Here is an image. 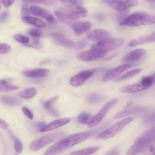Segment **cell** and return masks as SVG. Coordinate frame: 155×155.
I'll list each match as a JSON object with an SVG mask.
<instances>
[{"instance_id": "cell-28", "label": "cell", "mask_w": 155, "mask_h": 155, "mask_svg": "<svg viewBox=\"0 0 155 155\" xmlns=\"http://www.w3.org/2000/svg\"><path fill=\"white\" fill-rule=\"evenodd\" d=\"M37 93L36 88L31 87L26 88L19 93V95L22 98L28 99L31 98L35 96Z\"/></svg>"}, {"instance_id": "cell-8", "label": "cell", "mask_w": 155, "mask_h": 155, "mask_svg": "<svg viewBox=\"0 0 155 155\" xmlns=\"http://www.w3.org/2000/svg\"><path fill=\"white\" fill-rule=\"evenodd\" d=\"M95 72L94 69H90L81 71L72 76L70 79L69 83L74 87L82 85L85 81L92 76Z\"/></svg>"}, {"instance_id": "cell-50", "label": "cell", "mask_w": 155, "mask_h": 155, "mask_svg": "<svg viewBox=\"0 0 155 155\" xmlns=\"http://www.w3.org/2000/svg\"><path fill=\"white\" fill-rule=\"evenodd\" d=\"M95 17L97 19L100 21L104 19V16L102 14H97L95 15Z\"/></svg>"}, {"instance_id": "cell-43", "label": "cell", "mask_w": 155, "mask_h": 155, "mask_svg": "<svg viewBox=\"0 0 155 155\" xmlns=\"http://www.w3.org/2000/svg\"><path fill=\"white\" fill-rule=\"evenodd\" d=\"M26 2H28L32 3H40L41 4L45 5H49L51 4L52 2V1H34V0H28L25 1Z\"/></svg>"}, {"instance_id": "cell-32", "label": "cell", "mask_w": 155, "mask_h": 155, "mask_svg": "<svg viewBox=\"0 0 155 155\" xmlns=\"http://www.w3.org/2000/svg\"><path fill=\"white\" fill-rule=\"evenodd\" d=\"M102 99V95L99 93H92L88 96L87 101L90 104H95L100 102Z\"/></svg>"}, {"instance_id": "cell-52", "label": "cell", "mask_w": 155, "mask_h": 155, "mask_svg": "<svg viewBox=\"0 0 155 155\" xmlns=\"http://www.w3.org/2000/svg\"><path fill=\"white\" fill-rule=\"evenodd\" d=\"M33 42L35 45H38L40 44V41L38 38H33Z\"/></svg>"}, {"instance_id": "cell-35", "label": "cell", "mask_w": 155, "mask_h": 155, "mask_svg": "<svg viewBox=\"0 0 155 155\" xmlns=\"http://www.w3.org/2000/svg\"><path fill=\"white\" fill-rule=\"evenodd\" d=\"M28 34L33 38H38L42 36L44 34L41 29L37 28H33L30 30Z\"/></svg>"}, {"instance_id": "cell-34", "label": "cell", "mask_w": 155, "mask_h": 155, "mask_svg": "<svg viewBox=\"0 0 155 155\" xmlns=\"http://www.w3.org/2000/svg\"><path fill=\"white\" fill-rule=\"evenodd\" d=\"M141 145L135 143L128 150L126 155H136L143 148Z\"/></svg>"}, {"instance_id": "cell-10", "label": "cell", "mask_w": 155, "mask_h": 155, "mask_svg": "<svg viewBox=\"0 0 155 155\" xmlns=\"http://www.w3.org/2000/svg\"><path fill=\"white\" fill-rule=\"evenodd\" d=\"M132 66L130 64H126L111 68L104 74L102 77V80L104 81H110Z\"/></svg>"}, {"instance_id": "cell-31", "label": "cell", "mask_w": 155, "mask_h": 155, "mask_svg": "<svg viewBox=\"0 0 155 155\" xmlns=\"http://www.w3.org/2000/svg\"><path fill=\"white\" fill-rule=\"evenodd\" d=\"M93 117L91 114L86 112H83L80 114L77 117L78 121L82 124H88Z\"/></svg>"}, {"instance_id": "cell-39", "label": "cell", "mask_w": 155, "mask_h": 155, "mask_svg": "<svg viewBox=\"0 0 155 155\" xmlns=\"http://www.w3.org/2000/svg\"><path fill=\"white\" fill-rule=\"evenodd\" d=\"M11 50V46L6 44L0 43V54H4L9 52Z\"/></svg>"}, {"instance_id": "cell-1", "label": "cell", "mask_w": 155, "mask_h": 155, "mask_svg": "<svg viewBox=\"0 0 155 155\" xmlns=\"http://www.w3.org/2000/svg\"><path fill=\"white\" fill-rule=\"evenodd\" d=\"M155 23V15L143 12H135L127 16L120 24L129 26H139Z\"/></svg>"}, {"instance_id": "cell-2", "label": "cell", "mask_w": 155, "mask_h": 155, "mask_svg": "<svg viewBox=\"0 0 155 155\" xmlns=\"http://www.w3.org/2000/svg\"><path fill=\"white\" fill-rule=\"evenodd\" d=\"M124 40L121 38H109L103 40L93 45L92 49L102 50L107 52L117 50L124 43Z\"/></svg>"}, {"instance_id": "cell-14", "label": "cell", "mask_w": 155, "mask_h": 155, "mask_svg": "<svg viewBox=\"0 0 155 155\" xmlns=\"http://www.w3.org/2000/svg\"><path fill=\"white\" fill-rule=\"evenodd\" d=\"M111 36L110 33L105 30L96 29L89 32L87 35V38L90 40L98 42L110 38Z\"/></svg>"}, {"instance_id": "cell-25", "label": "cell", "mask_w": 155, "mask_h": 155, "mask_svg": "<svg viewBox=\"0 0 155 155\" xmlns=\"http://www.w3.org/2000/svg\"><path fill=\"white\" fill-rule=\"evenodd\" d=\"M54 14L58 19L61 22L71 27L72 25L76 21L73 19L62 12L56 11Z\"/></svg>"}, {"instance_id": "cell-21", "label": "cell", "mask_w": 155, "mask_h": 155, "mask_svg": "<svg viewBox=\"0 0 155 155\" xmlns=\"http://www.w3.org/2000/svg\"><path fill=\"white\" fill-rule=\"evenodd\" d=\"M58 99V96H55L48 101L42 102L44 107L54 117H58L59 114L53 107V105Z\"/></svg>"}, {"instance_id": "cell-46", "label": "cell", "mask_w": 155, "mask_h": 155, "mask_svg": "<svg viewBox=\"0 0 155 155\" xmlns=\"http://www.w3.org/2000/svg\"><path fill=\"white\" fill-rule=\"evenodd\" d=\"M1 2L5 7H8L14 3V1L13 0H2Z\"/></svg>"}, {"instance_id": "cell-18", "label": "cell", "mask_w": 155, "mask_h": 155, "mask_svg": "<svg viewBox=\"0 0 155 155\" xmlns=\"http://www.w3.org/2000/svg\"><path fill=\"white\" fill-rule=\"evenodd\" d=\"M51 36L55 41L64 47L72 48L75 46V44L72 41L62 34L53 32Z\"/></svg>"}, {"instance_id": "cell-13", "label": "cell", "mask_w": 155, "mask_h": 155, "mask_svg": "<svg viewBox=\"0 0 155 155\" xmlns=\"http://www.w3.org/2000/svg\"><path fill=\"white\" fill-rule=\"evenodd\" d=\"M155 140V126L148 129L136 139L135 143L143 147Z\"/></svg>"}, {"instance_id": "cell-27", "label": "cell", "mask_w": 155, "mask_h": 155, "mask_svg": "<svg viewBox=\"0 0 155 155\" xmlns=\"http://www.w3.org/2000/svg\"><path fill=\"white\" fill-rule=\"evenodd\" d=\"M64 149L59 142L49 147L43 155H56L61 153Z\"/></svg>"}, {"instance_id": "cell-15", "label": "cell", "mask_w": 155, "mask_h": 155, "mask_svg": "<svg viewBox=\"0 0 155 155\" xmlns=\"http://www.w3.org/2000/svg\"><path fill=\"white\" fill-rule=\"evenodd\" d=\"M91 24L87 21H75L71 27L78 36H80L88 31L91 28Z\"/></svg>"}, {"instance_id": "cell-7", "label": "cell", "mask_w": 155, "mask_h": 155, "mask_svg": "<svg viewBox=\"0 0 155 155\" xmlns=\"http://www.w3.org/2000/svg\"><path fill=\"white\" fill-rule=\"evenodd\" d=\"M105 2L113 9L120 12H124L129 8L135 6L138 4L137 0H106Z\"/></svg>"}, {"instance_id": "cell-29", "label": "cell", "mask_w": 155, "mask_h": 155, "mask_svg": "<svg viewBox=\"0 0 155 155\" xmlns=\"http://www.w3.org/2000/svg\"><path fill=\"white\" fill-rule=\"evenodd\" d=\"M18 86L10 84L6 81L4 80H0V91L7 92L19 89Z\"/></svg>"}, {"instance_id": "cell-26", "label": "cell", "mask_w": 155, "mask_h": 155, "mask_svg": "<svg viewBox=\"0 0 155 155\" xmlns=\"http://www.w3.org/2000/svg\"><path fill=\"white\" fill-rule=\"evenodd\" d=\"M0 100L3 104L9 106H16L21 103V101L18 98L9 96H2Z\"/></svg>"}, {"instance_id": "cell-47", "label": "cell", "mask_w": 155, "mask_h": 155, "mask_svg": "<svg viewBox=\"0 0 155 155\" xmlns=\"http://www.w3.org/2000/svg\"><path fill=\"white\" fill-rule=\"evenodd\" d=\"M0 126L3 129H6L8 128L9 125L5 121L1 119L0 120Z\"/></svg>"}, {"instance_id": "cell-11", "label": "cell", "mask_w": 155, "mask_h": 155, "mask_svg": "<svg viewBox=\"0 0 155 155\" xmlns=\"http://www.w3.org/2000/svg\"><path fill=\"white\" fill-rule=\"evenodd\" d=\"M55 137L54 134H49L43 136L32 142L30 145V148L33 151H37L53 141Z\"/></svg>"}, {"instance_id": "cell-4", "label": "cell", "mask_w": 155, "mask_h": 155, "mask_svg": "<svg viewBox=\"0 0 155 155\" xmlns=\"http://www.w3.org/2000/svg\"><path fill=\"white\" fill-rule=\"evenodd\" d=\"M91 134V132L86 131L69 135L59 141L64 149L70 147L86 140Z\"/></svg>"}, {"instance_id": "cell-40", "label": "cell", "mask_w": 155, "mask_h": 155, "mask_svg": "<svg viewBox=\"0 0 155 155\" xmlns=\"http://www.w3.org/2000/svg\"><path fill=\"white\" fill-rule=\"evenodd\" d=\"M24 2L23 4L22 8L21 13L22 15L24 16H29L30 12L29 9L28 7L26 2Z\"/></svg>"}, {"instance_id": "cell-42", "label": "cell", "mask_w": 155, "mask_h": 155, "mask_svg": "<svg viewBox=\"0 0 155 155\" xmlns=\"http://www.w3.org/2000/svg\"><path fill=\"white\" fill-rule=\"evenodd\" d=\"M120 150L118 148L115 147L112 148L104 155H119Z\"/></svg>"}, {"instance_id": "cell-48", "label": "cell", "mask_w": 155, "mask_h": 155, "mask_svg": "<svg viewBox=\"0 0 155 155\" xmlns=\"http://www.w3.org/2000/svg\"><path fill=\"white\" fill-rule=\"evenodd\" d=\"M87 41L85 39L82 40L79 42L78 44V47L80 49H81L84 48L86 45Z\"/></svg>"}, {"instance_id": "cell-24", "label": "cell", "mask_w": 155, "mask_h": 155, "mask_svg": "<svg viewBox=\"0 0 155 155\" xmlns=\"http://www.w3.org/2000/svg\"><path fill=\"white\" fill-rule=\"evenodd\" d=\"M22 19L25 22L38 27H43L46 25L43 21L37 18L26 16L23 17Z\"/></svg>"}, {"instance_id": "cell-5", "label": "cell", "mask_w": 155, "mask_h": 155, "mask_svg": "<svg viewBox=\"0 0 155 155\" xmlns=\"http://www.w3.org/2000/svg\"><path fill=\"white\" fill-rule=\"evenodd\" d=\"M107 52L102 50L91 49L81 52L76 55L77 58L85 62L96 61L104 58Z\"/></svg>"}, {"instance_id": "cell-16", "label": "cell", "mask_w": 155, "mask_h": 155, "mask_svg": "<svg viewBox=\"0 0 155 155\" xmlns=\"http://www.w3.org/2000/svg\"><path fill=\"white\" fill-rule=\"evenodd\" d=\"M145 52V50L143 49H135L125 55L123 58L122 61L127 63L134 62L141 58Z\"/></svg>"}, {"instance_id": "cell-41", "label": "cell", "mask_w": 155, "mask_h": 155, "mask_svg": "<svg viewBox=\"0 0 155 155\" xmlns=\"http://www.w3.org/2000/svg\"><path fill=\"white\" fill-rule=\"evenodd\" d=\"M22 111L25 115L30 119L33 118V115L32 112L27 107L23 106L22 108Z\"/></svg>"}, {"instance_id": "cell-54", "label": "cell", "mask_w": 155, "mask_h": 155, "mask_svg": "<svg viewBox=\"0 0 155 155\" xmlns=\"http://www.w3.org/2000/svg\"><path fill=\"white\" fill-rule=\"evenodd\" d=\"M133 104L131 102H130L127 103L124 106V107L125 108L129 107Z\"/></svg>"}, {"instance_id": "cell-22", "label": "cell", "mask_w": 155, "mask_h": 155, "mask_svg": "<svg viewBox=\"0 0 155 155\" xmlns=\"http://www.w3.org/2000/svg\"><path fill=\"white\" fill-rule=\"evenodd\" d=\"M143 110L142 107H137L123 110L116 113L114 115V118L115 119H120L142 111Z\"/></svg>"}, {"instance_id": "cell-44", "label": "cell", "mask_w": 155, "mask_h": 155, "mask_svg": "<svg viewBox=\"0 0 155 155\" xmlns=\"http://www.w3.org/2000/svg\"><path fill=\"white\" fill-rule=\"evenodd\" d=\"M155 42V32L150 35H147V43H153Z\"/></svg>"}, {"instance_id": "cell-17", "label": "cell", "mask_w": 155, "mask_h": 155, "mask_svg": "<svg viewBox=\"0 0 155 155\" xmlns=\"http://www.w3.org/2000/svg\"><path fill=\"white\" fill-rule=\"evenodd\" d=\"M70 120V118L67 117L55 120L45 125L39 131L41 132H44L54 130L67 124Z\"/></svg>"}, {"instance_id": "cell-9", "label": "cell", "mask_w": 155, "mask_h": 155, "mask_svg": "<svg viewBox=\"0 0 155 155\" xmlns=\"http://www.w3.org/2000/svg\"><path fill=\"white\" fill-rule=\"evenodd\" d=\"M63 10L62 13L74 20L84 17L88 13L87 9L81 6H67Z\"/></svg>"}, {"instance_id": "cell-30", "label": "cell", "mask_w": 155, "mask_h": 155, "mask_svg": "<svg viewBox=\"0 0 155 155\" xmlns=\"http://www.w3.org/2000/svg\"><path fill=\"white\" fill-rule=\"evenodd\" d=\"M141 71V69L139 68L129 71L117 77L115 80L116 81H120L125 80L138 74Z\"/></svg>"}, {"instance_id": "cell-37", "label": "cell", "mask_w": 155, "mask_h": 155, "mask_svg": "<svg viewBox=\"0 0 155 155\" xmlns=\"http://www.w3.org/2000/svg\"><path fill=\"white\" fill-rule=\"evenodd\" d=\"M13 38L15 40L21 43H27L30 41L28 37L21 34H15L13 36Z\"/></svg>"}, {"instance_id": "cell-19", "label": "cell", "mask_w": 155, "mask_h": 155, "mask_svg": "<svg viewBox=\"0 0 155 155\" xmlns=\"http://www.w3.org/2000/svg\"><path fill=\"white\" fill-rule=\"evenodd\" d=\"M147 88L140 81L138 83L122 87L120 88L119 90L123 93H133L143 91Z\"/></svg>"}, {"instance_id": "cell-3", "label": "cell", "mask_w": 155, "mask_h": 155, "mask_svg": "<svg viewBox=\"0 0 155 155\" xmlns=\"http://www.w3.org/2000/svg\"><path fill=\"white\" fill-rule=\"evenodd\" d=\"M132 120L131 117H128L117 122L99 134L96 139L106 140L114 136L130 123Z\"/></svg>"}, {"instance_id": "cell-45", "label": "cell", "mask_w": 155, "mask_h": 155, "mask_svg": "<svg viewBox=\"0 0 155 155\" xmlns=\"http://www.w3.org/2000/svg\"><path fill=\"white\" fill-rule=\"evenodd\" d=\"M9 15L8 12L7 11L2 12L0 16V20L1 22L5 21L7 19Z\"/></svg>"}, {"instance_id": "cell-6", "label": "cell", "mask_w": 155, "mask_h": 155, "mask_svg": "<svg viewBox=\"0 0 155 155\" xmlns=\"http://www.w3.org/2000/svg\"><path fill=\"white\" fill-rule=\"evenodd\" d=\"M118 100V98H115L108 101L100 111L93 117L88 124V127H93L99 123L107 112L117 103Z\"/></svg>"}, {"instance_id": "cell-36", "label": "cell", "mask_w": 155, "mask_h": 155, "mask_svg": "<svg viewBox=\"0 0 155 155\" xmlns=\"http://www.w3.org/2000/svg\"><path fill=\"white\" fill-rule=\"evenodd\" d=\"M12 136L14 141V148L15 151L18 153H21L23 148L21 142L14 135H12Z\"/></svg>"}, {"instance_id": "cell-38", "label": "cell", "mask_w": 155, "mask_h": 155, "mask_svg": "<svg viewBox=\"0 0 155 155\" xmlns=\"http://www.w3.org/2000/svg\"><path fill=\"white\" fill-rule=\"evenodd\" d=\"M61 1L67 6H81L83 3L81 0H62Z\"/></svg>"}, {"instance_id": "cell-33", "label": "cell", "mask_w": 155, "mask_h": 155, "mask_svg": "<svg viewBox=\"0 0 155 155\" xmlns=\"http://www.w3.org/2000/svg\"><path fill=\"white\" fill-rule=\"evenodd\" d=\"M147 35H146L133 39L128 43V45L129 46L132 47L147 43Z\"/></svg>"}, {"instance_id": "cell-53", "label": "cell", "mask_w": 155, "mask_h": 155, "mask_svg": "<svg viewBox=\"0 0 155 155\" xmlns=\"http://www.w3.org/2000/svg\"><path fill=\"white\" fill-rule=\"evenodd\" d=\"M116 55V54H113L109 56L108 57H107L105 59H104V60L105 61H106L109 60L114 57Z\"/></svg>"}, {"instance_id": "cell-49", "label": "cell", "mask_w": 155, "mask_h": 155, "mask_svg": "<svg viewBox=\"0 0 155 155\" xmlns=\"http://www.w3.org/2000/svg\"><path fill=\"white\" fill-rule=\"evenodd\" d=\"M45 123L44 122H39L36 125L37 128L40 130L45 125Z\"/></svg>"}, {"instance_id": "cell-20", "label": "cell", "mask_w": 155, "mask_h": 155, "mask_svg": "<svg viewBox=\"0 0 155 155\" xmlns=\"http://www.w3.org/2000/svg\"><path fill=\"white\" fill-rule=\"evenodd\" d=\"M49 72V69L46 68H38L28 70L23 72V75L29 78L42 77L48 75Z\"/></svg>"}, {"instance_id": "cell-12", "label": "cell", "mask_w": 155, "mask_h": 155, "mask_svg": "<svg viewBox=\"0 0 155 155\" xmlns=\"http://www.w3.org/2000/svg\"><path fill=\"white\" fill-rule=\"evenodd\" d=\"M30 13L32 15L41 17L52 23L54 22V19L52 15L45 9L40 6L33 5L29 8Z\"/></svg>"}, {"instance_id": "cell-23", "label": "cell", "mask_w": 155, "mask_h": 155, "mask_svg": "<svg viewBox=\"0 0 155 155\" xmlns=\"http://www.w3.org/2000/svg\"><path fill=\"white\" fill-rule=\"evenodd\" d=\"M100 148L98 146L85 148L72 152L69 155H89L96 152Z\"/></svg>"}, {"instance_id": "cell-51", "label": "cell", "mask_w": 155, "mask_h": 155, "mask_svg": "<svg viewBox=\"0 0 155 155\" xmlns=\"http://www.w3.org/2000/svg\"><path fill=\"white\" fill-rule=\"evenodd\" d=\"M149 149L151 153L153 155H155V147L152 145L149 147Z\"/></svg>"}]
</instances>
